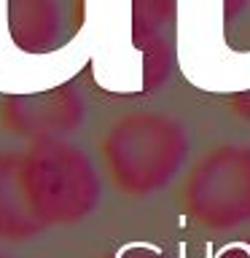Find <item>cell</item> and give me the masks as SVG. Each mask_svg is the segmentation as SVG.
Instances as JSON below:
<instances>
[{"instance_id": "6da1fadb", "label": "cell", "mask_w": 250, "mask_h": 258, "mask_svg": "<svg viewBox=\"0 0 250 258\" xmlns=\"http://www.w3.org/2000/svg\"><path fill=\"white\" fill-rule=\"evenodd\" d=\"M100 156L118 194L148 199L183 172L191 156V132L169 113L132 110L105 129Z\"/></svg>"}, {"instance_id": "7a4b0ae2", "label": "cell", "mask_w": 250, "mask_h": 258, "mask_svg": "<svg viewBox=\"0 0 250 258\" xmlns=\"http://www.w3.org/2000/svg\"><path fill=\"white\" fill-rule=\"evenodd\" d=\"M24 175L46 226H73L94 215L102 177L94 159L70 140H43L22 151Z\"/></svg>"}, {"instance_id": "3957f363", "label": "cell", "mask_w": 250, "mask_h": 258, "mask_svg": "<svg viewBox=\"0 0 250 258\" xmlns=\"http://www.w3.org/2000/svg\"><path fill=\"white\" fill-rule=\"evenodd\" d=\"M183 213L210 231L250 223V143L210 148L191 167L180 194Z\"/></svg>"}, {"instance_id": "277c9868", "label": "cell", "mask_w": 250, "mask_h": 258, "mask_svg": "<svg viewBox=\"0 0 250 258\" xmlns=\"http://www.w3.org/2000/svg\"><path fill=\"white\" fill-rule=\"evenodd\" d=\"M86 118V105L81 92L70 86H56L40 94L8 97L3 105V124L14 135L30 143L68 140Z\"/></svg>"}, {"instance_id": "5b68a950", "label": "cell", "mask_w": 250, "mask_h": 258, "mask_svg": "<svg viewBox=\"0 0 250 258\" xmlns=\"http://www.w3.org/2000/svg\"><path fill=\"white\" fill-rule=\"evenodd\" d=\"M46 229L27 185L22 151H0V242H27Z\"/></svg>"}, {"instance_id": "8992f818", "label": "cell", "mask_w": 250, "mask_h": 258, "mask_svg": "<svg viewBox=\"0 0 250 258\" xmlns=\"http://www.w3.org/2000/svg\"><path fill=\"white\" fill-rule=\"evenodd\" d=\"M62 0H8V30L24 51H51L62 40Z\"/></svg>"}, {"instance_id": "52a82bcc", "label": "cell", "mask_w": 250, "mask_h": 258, "mask_svg": "<svg viewBox=\"0 0 250 258\" xmlns=\"http://www.w3.org/2000/svg\"><path fill=\"white\" fill-rule=\"evenodd\" d=\"M172 16V0H135V40L137 46H151L164 38V24Z\"/></svg>"}, {"instance_id": "ba28073f", "label": "cell", "mask_w": 250, "mask_h": 258, "mask_svg": "<svg viewBox=\"0 0 250 258\" xmlns=\"http://www.w3.org/2000/svg\"><path fill=\"white\" fill-rule=\"evenodd\" d=\"M110 258H172L164 247L151 245V242H129V245L118 247Z\"/></svg>"}, {"instance_id": "9c48e42d", "label": "cell", "mask_w": 250, "mask_h": 258, "mask_svg": "<svg viewBox=\"0 0 250 258\" xmlns=\"http://www.w3.org/2000/svg\"><path fill=\"white\" fill-rule=\"evenodd\" d=\"M215 258H250V239H237V242H229L218 250Z\"/></svg>"}, {"instance_id": "30bf717a", "label": "cell", "mask_w": 250, "mask_h": 258, "mask_svg": "<svg viewBox=\"0 0 250 258\" xmlns=\"http://www.w3.org/2000/svg\"><path fill=\"white\" fill-rule=\"evenodd\" d=\"M231 102H234V113H239L242 118H247V121H250V92L237 94Z\"/></svg>"}, {"instance_id": "8fae6325", "label": "cell", "mask_w": 250, "mask_h": 258, "mask_svg": "<svg viewBox=\"0 0 250 258\" xmlns=\"http://www.w3.org/2000/svg\"><path fill=\"white\" fill-rule=\"evenodd\" d=\"M247 0H226V16H237L245 8Z\"/></svg>"}, {"instance_id": "7c38bea8", "label": "cell", "mask_w": 250, "mask_h": 258, "mask_svg": "<svg viewBox=\"0 0 250 258\" xmlns=\"http://www.w3.org/2000/svg\"><path fill=\"white\" fill-rule=\"evenodd\" d=\"M0 258H11V255H6V253H0Z\"/></svg>"}]
</instances>
